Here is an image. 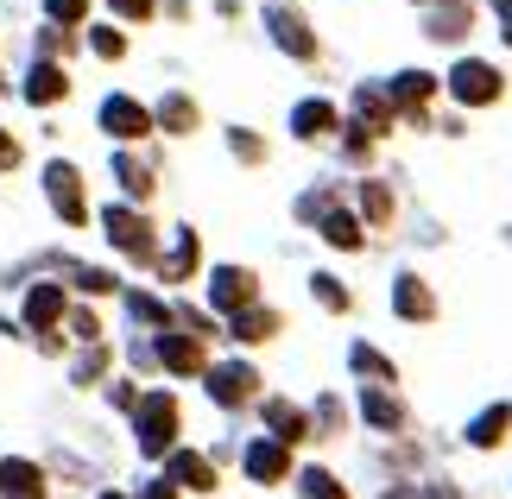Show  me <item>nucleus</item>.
<instances>
[{
	"label": "nucleus",
	"mask_w": 512,
	"mask_h": 499,
	"mask_svg": "<svg viewBox=\"0 0 512 499\" xmlns=\"http://www.w3.org/2000/svg\"><path fill=\"white\" fill-rule=\"evenodd\" d=\"M171 436H177V405H171L165 392L140 398V449H146V455H165Z\"/></svg>",
	"instance_id": "1"
},
{
	"label": "nucleus",
	"mask_w": 512,
	"mask_h": 499,
	"mask_svg": "<svg viewBox=\"0 0 512 499\" xmlns=\"http://www.w3.org/2000/svg\"><path fill=\"white\" fill-rule=\"evenodd\" d=\"M253 392H260V373H253L247 361H228V367L209 373V398H215V405H247Z\"/></svg>",
	"instance_id": "2"
},
{
	"label": "nucleus",
	"mask_w": 512,
	"mask_h": 499,
	"mask_svg": "<svg viewBox=\"0 0 512 499\" xmlns=\"http://www.w3.org/2000/svg\"><path fill=\"white\" fill-rule=\"evenodd\" d=\"M102 222H108V241L121 247V253H133V259H146V253H152V228H146V215H133V209H108Z\"/></svg>",
	"instance_id": "3"
},
{
	"label": "nucleus",
	"mask_w": 512,
	"mask_h": 499,
	"mask_svg": "<svg viewBox=\"0 0 512 499\" xmlns=\"http://www.w3.org/2000/svg\"><path fill=\"white\" fill-rule=\"evenodd\" d=\"M449 89H456V102H494L500 95V70L494 64H456V76H449Z\"/></svg>",
	"instance_id": "4"
},
{
	"label": "nucleus",
	"mask_w": 512,
	"mask_h": 499,
	"mask_svg": "<svg viewBox=\"0 0 512 499\" xmlns=\"http://www.w3.org/2000/svg\"><path fill=\"white\" fill-rule=\"evenodd\" d=\"M102 127L114 139H146L152 133V114L140 102H127V95H108V102H102Z\"/></svg>",
	"instance_id": "5"
},
{
	"label": "nucleus",
	"mask_w": 512,
	"mask_h": 499,
	"mask_svg": "<svg viewBox=\"0 0 512 499\" xmlns=\"http://www.w3.org/2000/svg\"><path fill=\"white\" fill-rule=\"evenodd\" d=\"M209 297H215V310H234V316H241L253 304V272L222 266V272H215V285H209Z\"/></svg>",
	"instance_id": "6"
},
{
	"label": "nucleus",
	"mask_w": 512,
	"mask_h": 499,
	"mask_svg": "<svg viewBox=\"0 0 512 499\" xmlns=\"http://www.w3.org/2000/svg\"><path fill=\"white\" fill-rule=\"evenodd\" d=\"M45 177H51V203H57V215H64V222H83V184H76V171H70V165H51Z\"/></svg>",
	"instance_id": "7"
},
{
	"label": "nucleus",
	"mask_w": 512,
	"mask_h": 499,
	"mask_svg": "<svg viewBox=\"0 0 512 499\" xmlns=\"http://www.w3.org/2000/svg\"><path fill=\"white\" fill-rule=\"evenodd\" d=\"M285 468H291L285 443H247V474L253 481H285Z\"/></svg>",
	"instance_id": "8"
},
{
	"label": "nucleus",
	"mask_w": 512,
	"mask_h": 499,
	"mask_svg": "<svg viewBox=\"0 0 512 499\" xmlns=\"http://www.w3.org/2000/svg\"><path fill=\"white\" fill-rule=\"evenodd\" d=\"M0 487H7V499H45V474L32 462H0Z\"/></svg>",
	"instance_id": "9"
},
{
	"label": "nucleus",
	"mask_w": 512,
	"mask_h": 499,
	"mask_svg": "<svg viewBox=\"0 0 512 499\" xmlns=\"http://www.w3.org/2000/svg\"><path fill=\"white\" fill-rule=\"evenodd\" d=\"M272 38H279L291 57H310V51H317V38L304 32V19H298V13H285V7H272Z\"/></svg>",
	"instance_id": "10"
},
{
	"label": "nucleus",
	"mask_w": 512,
	"mask_h": 499,
	"mask_svg": "<svg viewBox=\"0 0 512 499\" xmlns=\"http://www.w3.org/2000/svg\"><path fill=\"white\" fill-rule=\"evenodd\" d=\"M159 361L171 373H203V348H196V335H165V342H159Z\"/></svg>",
	"instance_id": "11"
},
{
	"label": "nucleus",
	"mask_w": 512,
	"mask_h": 499,
	"mask_svg": "<svg viewBox=\"0 0 512 499\" xmlns=\"http://www.w3.org/2000/svg\"><path fill=\"white\" fill-rule=\"evenodd\" d=\"M266 424H272V436H279V443H298V436H310V417H304L298 405H285V398H272V405H266Z\"/></svg>",
	"instance_id": "12"
},
{
	"label": "nucleus",
	"mask_w": 512,
	"mask_h": 499,
	"mask_svg": "<svg viewBox=\"0 0 512 499\" xmlns=\"http://www.w3.org/2000/svg\"><path fill=\"white\" fill-rule=\"evenodd\" d=\"M392 304H399V316H411V323H424V316L437 310V304H430V291H424V278H411V272L392 285Z\"/></svg>",
	"instance_id": "13"
},
{
	"label": "nucleus",
	"mask_w": 512,
	"mask_h": 499,
	"mask_svg": "<svg viewBox=\"0 0 512 499\" xmlns=\"http://www.w3.org/2000/svg\"><path fill=\"white\" fill-rule=\"evenodd\" d=\"M171 481H177V487L209 493V487H215V468L203 462V455H171Z\"/></svg>",
	"instance_id": "14"
},
{
	"label": "nucleus",
	"mask_w": 512,
	"mask_h": 499,
	"mask_svg": "<svg viewBox=\"0 0 512 499\" xmlns=\"http://www.w3.org/2000/svg\"><path fill=\"white\" fill-rule=\"evenodd\" d=\"M190 272H196V234H190V228H177V247L165 253L159 278H171V285H177V278H190Z\"/></svg>",
	"instance_id": "15"
},
{
	"label": "nucleus",
	"mask_w": 512,
	"mask_h": 499,
	"mask_svg": "<svg viewBox=\"0 0 512 499\" xmlns=\"http://www.w3.org/2000/svg\"><path fill=\"white\" fill-rule=\"evenodd\" d=\"M506 424H512V405H494V411L475 417V430H468V436H475V449H494L500 436H506Z\"/></svg>",
	"instance_id": "16"
},
{
	"label": "nucleus",
	"mask_w": 512,
	"mask_h": 499,
	"mask_svg": "<svg viewBox=\"0 0 512 499\" xmlns=\"http://www.w3.org/2000/svg\"><path fill=\"white\" fill-rule=\"evenodd\" d=\"M430 89H437V83H430L424 70H405L399 83H392V108H424V95H430Z\"/></svg>",
	"instance_id": "17"
},
{
	"label": "nucleus",
	"mask_w": 512,
	"mask_h": 499,
	"mask_svg": "<svg viewBox=\"0 0 512 499\" xmlns=\"http://www.w3.org/2000/svg\"><path fill=\"white\" fill-rule=\"evenodd\" d=\"M51 316H64V291H57V285H38L26 297V323H51Z\"/></svg>",
	"instance_id": "18"
},
{
	"label": "nucleus",
	"mask_w": 512,
	"mask_h": 499,
	"mask_svg": "<svg viewBox=\"0 0 512 499\" xmlns=\"http://www.w3.org/2000/svg\"><path fill=\"white\" fill-rule=\"evenodd\" d=\"M64 89H70V83H64V70H57V64H38V70H32V83H26L32 102H57Z\"/></svg>",
	"instance_id": "19"
},
{
	"label": "nucleus",
	"mask_w": 512,
	"mask_h": 499,
	"mask_svg": "<svg viewBox=\"0 0 512 499\" xmlns=\"http://www.w3.org/2000/svg\"><path fill=\"white\" fill-rule=\"evenodd\" d=\"M159 121L171 133H190L196 127V102H190V95H165V102H159Z\"/></svg>",
	"instance_id": "20"
},
{
	"label": "nucleus",
	"mask_w": 512,
	"mask_h": 499,
	"mask_svg": "<svg viewBox=\"0 0 512 499\" xmlns=\"http://www.w3.org/2000/svg\"><path fill=\"white\" fill-rule=\"evenodd\" d=\"M272 329H279V316H272V310H247V316H234V335H241V342H266Z\"/></svg>",
	"instance_id": "21"
},
{
	"label": "nucleus",
	"mask_w": 512,
	"mask_h": 499,
	"mask_svg": "<svg viewBox=\"0 0 512 499\" xmlns=\"http://www.w3.org/2000/svg\"><path fill=\"white\" fill-rule=\"evenodd\" d=\"M329 127H336V108H329V102H304V108H298V133H304V139H317V133H329Z\"/></svg>",
	"instance_id": "22"
},
{
	"label": "nucleus",
	"mask_w": 512,
	"mask_h": 499,
	"mask_svg": "<svg viewBox=\"0 0 512 499\" xmlns=\"http://www.w3.org/2000/svg\"><path fill=\"white\" fill-rule=\"evenodd\" d=\"M298 487H304V499H348L342 481H336V474H323V468H304V474H298Z\"/></svg>",
	"instance_id": "23"
},
{
	"label": "nucleus",
	"mask_w": 512,
	"mask_h": 499,
	"mask_svg": "<svg viewBox=\"0 0 512 499\" xmlns=\"http://www.w3.org/2000/svg\"><path fill=\"white\" fill-rule=\"evenodd\" d=\"M114 177H121V190H127V196H146V190H152V177H146V165H140V158H127V152L114 158Z\"/></svg>",
	"instance_id": "24"
},
{
	"label": "nucleus",
	"mask_w": 512,
	"mask_h": 499,
	"mask_svg": "<svg viewBox=\"0 0 512 499\" xmlns=\"http://www.w3.org/2000/svg\"><path fill=\"white\" fill-rule=\"evenodd\" d=\"M367 417L380 430H399L405 424V411H399V398H386V392H367Z\"/></svg>",
	"instance_id": "25"
},
{
	"label": "nucleus",
	"mask_w": 512,
	"mask_h": 499,
	"mask_svg": "<svg viewBox=\"0 0 512 499\" xmlns=\"http://www.w3.org/2000/svg\"><path fill=\"white\" fill-rule=\"evenodd\" d=\"M323 234H329V247H361V228H354V215H329V222H323Z\"/></svg>",
	"instance_id": "26"
},
{
	"label": "nucleus",
	"mask_w": 512,
	"mask_h": 499,
	"mask_svg": "<svg viewBox=\"0 0 512 499\" xmlns=\"http://www.w3.org/2000/svg\"><path fill=\"white\" fill-rule=\"evenodd\" d=\"M462 32H468V13L462 7H449V13L430 19V38H462Z\"/></svg>",
	"instance_id": "27"
},
{
	"label": "nucleus",
	"mask_w": 512,
	"mask_h": 499,
	"mask_svg": "<svg viewBox=\"0 0 512 499\" xmlns=\"http://www.w3.org/2000/svg\"><path fill=\"white\" fill-rule=\"evenodd\" d=\"M310 291H317V304H323V310H348V291H342L329 272H317V285H310Z\"/></svg>",
	"instance_id": "28"
},
{
	"label": "nucleus",
	"mask_w": 512,
	"mask_h": 499,
	"mask_svg": "<svg viewBox=\"0 0 512 499\" xmlns=\"http://www.w3.org/2000/svg\"><path fill=\"white\" fill-rule=\"evenodd\" d=\"M361 203H367V215H373V222H386V215H392V190H386V184H367V196H361Z\"/></svg>",
	"instance_id": "29"
},
{
	"label": "nucleus",
	"mask_w": 512,
	"mask_h": 499,
	"mask_svg": "<svg viewBox=\"0 0 512 499\" xmlns=\"http://www.w3.org/2000/svg\"><path fill=\"white\" fill-rule=\"evenodd\" d=\"M354 373H373V379H392V367L380 361L373 348H354Z\"/></svg>",
	"instance_id": "30"
},
{
	"label": "nucleus",
	"mask_w": 512,
	"mask_h": 499,
	"mask_svg": "<svg viewBox=\"0 0 512 499\" xmlns=\"http://www.w3.org/2000/svg\"><path fill=\"white\" fill-rule=\"evenodd\" d=\"M95 51H102V57H121V51H127V38L102 26V32H95Z\"/></svg>",
	"instance_id": "31"
},
{
	"label": "nucleus",
	"mask_w": 512,
	"mask_h": 499,
	"mask_svg": "<svg viewBox=\"0 0 512 499\" xmlns=\"http://www.w3.org/2000/svg\"><path fill=\"white\" fill-rule=\"evenodd\" d=\"M83 7H89V0H51V13L64 19V26H70V19H83Z\"/></svg>",
	"instance_id": "32"
},
{
	"label": "nucleus",
	"mask_w": 512,
	"mask_h": 499,
	"mask_svg": "<svg viewBox=\"0 0 512 499\" xmlns=\"http://www.w3.org/2000/svg\"><path fill=\"white\" fill-rule=\"evenodd\" d=\"M114 13H127V19H146V13H152V0H114Z\"/></svg>",
	"instance_id": "33"
},
{
	"label": "nucleus",
	"mask_w": 512,
	"mask_h": 499,
	"mask_svg": "<svg viewBox=\"0 0 512 499\" xmlns=\"http://www.w3.org/2000/svg\"><path fill=\"white\" fill-rule=\"evenodd\" d=\"M0 165H19V146H13L7 133H0Z\"/></svg>",
	"instance_id": "34"
},
{
	"label": "nucleus",
	"mask_w": 512,
	"mask_h": 499,
	"mask_svg": "<svg viewBox=\"0 0 512 499\" xmlns=\"http://www.w3.org/2000/svg\"><path fill=\"white\" fill-rule=\"evenodd\" d=\"M494 13L506 19V45H512V0H494Z\"/></svg>",
	"instance_id": "35"
},
{
	"label": "nucleus",
	"mask_w": 512,
	"mask_h": 499,
	"mask_svg": "<svg viewBox=\"0 0 512 499\" xmlns=\"http://www.w3.org/2000/svg\"><path fill=\"white\" fill-rule=\"evenodd\" d=\"M140 499H177V493H171V487H165V481H152V487H146V493H140Z\"/></svg>",
	"instance_id": "36"
},
{
	"label": "nucleus",
	"mask_w": 512,
	"mask_h": 499,
	"mask_svg": "<svg viewBox=\"0 0 512 499\" xmlns=\"http://www.w3.org/2000/svg\"><path fill=\"white\" fill-rule=\"evenodd\" d=\"M102 499H121V493H102Z\"/></svg>",
	"instance_id": "37"
}]
</instances>
